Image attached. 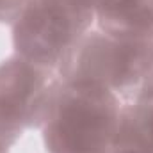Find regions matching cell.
I'll return each mask as SVG.
<instances>
[{
	"instance_id": "1",
	"label": "cell",
	"mask_w": 153,
	"mask_h": 153,
	"mask_svg": "<svg viewBox=\"0 0 153 153\" xmlns=\"http://www.w3.org/2000/svg\"><path fill=\"white\" fill-rule=\"evenodd\" d=\"M119 112L121 100L112 91L59 76L39 126L45 152L111 153Z\"/></svg>"
},
{
	"instance_id": "2",
	"label": "cell",
	"mask_w": 153,
	"mask_h": 153,
	"mask_svg": "<svg viewBox=\"0 0 153 153\" xmlns=\"http://www.w3.org/2000/svg\"><path fill=\"white\" fill-rule=\"evenodd\" d=\"M62 80L93 82L123 102L153 93V41H125L87 30L57 68Z\"/></svg>"
},
{
	"instance_id": "3",
	"label": "cell",
	"mask_w": 153,
	"mask_h": 153,
	"mask_svg": "<svg viewBox=\"0 0 153 153\" xmlns=\"http://www.w3.org/2000/svg\"><path fill=\"white\" fill-rule=\"evenodd\" d=\"M94 11L85 0H29L11 25L14 53L57 71L78 39L91 30Z\"/></svg>"
},
{
	"instance_id": "4",
	"label": "cell",
	"mask_w": 153,
	"mask_h": 153,
	"mask_svg": "<svg viewBox=\"0 0 153 153\" xmlns=\"http://www.w3.org/2000/svg\"><path fill=\"white\" fill-rule=\"evenodd\" d=\"M59 75L13 53L0 62V146L11 150L27 130H39Z\"/></svg>"
},
{
	"instance_id": "5",
	"label": "cell",
	"mask_w": 153,
	"mask_h": 153,
	"mask_svg": "<svg viewBox=\"0 0 153 153\" xmlns=\"http://www.w3.org/2000/svg\"><path fill=\"white\" fill-rule=\"evenodd\" d=\"M96 29L125 41H153V0H98Z\"/></svg>"
},
{
	"instance_id": "6",
	"label": "cell",
	"mask_w": 153,
	"mask_h": 153,
	"mask_svg": "<svg viewBox=\"0 0 153 153\" xmlns=\"http://www.w3.org/2000/svg\"><path fill=\"white\" fill-rule=\"evenodd\" d=\"M114 146L153 153V93L121 103Z\"/></svg>"
},
{
	"instance_id": "7",
	"label": "cell",
	"mask_w": 153,
	"mask_h": 153,
	"mask_svg": "<svg viewBox=\"0 0 153 153\" xmlns=\"http://www.w3.org/2000/svg\"><path fill=\"white\" fill-rule=\"evenodd\" d=\"M29 0H0V25H13Z\"/></svg>"
},
{
	"instance_id": "8",
	"label": "cell",
	"mask_w": 153,
	"mask_h": 153,
	"mask_svg": "<svg viewBox=\"0 0 153 153\" xmlns=\"http://www.w3.org/2000/svg\"><path fill=\"white\" fill-rule=\"evenodd\" d=\"M111 153H139V152L130 150V148H119V146H114V148L111 150Z\"/></svg>"
},
{
	"instance_id": "9",
	"label": "cell",
	"mask_w": 153,
	"mask_h": 153,
	"mask_svg": "<svg viewBox=\"0 0 153 153\" xmlns=\"http://www.w3.org/2000/svg\"><path fill=\"white\" fill-rule=\"evenodd\" d=\"M85 2H89V4L94 5V7H96V4H98V0H85Z\"/></svg>"
},
{
	"instance_id": "10",
	"label": "cell",
	"mask_w": 153,
	"mask_h": 153,
	"mask_svg": "<svg viewBox=\"0 0 153 153\" xmlns=\"http://www.w3.org/2000/svg\"><path fill=\"white\" fill-rule=\"evenodd\" d=\"M0 153H9V150H5V148H2V146H0Z\"/></svg>"
}]
</instances>
